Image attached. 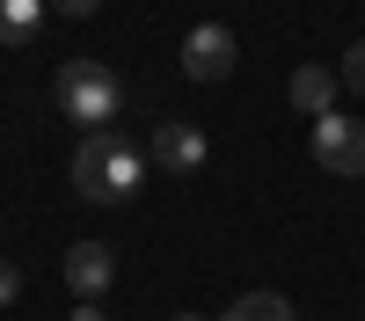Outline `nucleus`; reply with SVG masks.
Returning a JSON list of instances; mask_svg holds the SVG:
<instances>
[{
    "label": "nucleus",
    "instance_id": "0eeeda50",
    "mask_svg": "<svg viewBox=\"0 0 365 321\" xmlns=\"http://www.w3.org/2000/svg\"><path fill=\"white\" fill-rule=\"evenodd\" d=\"M336 88H344V80L329 73V66H299L285 95H292V110H299V117H329V110H336Z\"/></svg>",
    "mask_w": 365,
    "mask_h": 321
},
{
    "label": "nucleus",
    "instance_id": "f257e3e1",
    "mask_svg": "<svg viewBox=\"0 0 365 321\" xmlns=\"http://www.w3.org/2000/svg\"><path fill=\"white\" fill-rule=\"evenodd\" d=\"M139 183H146V154H139L132 139H117V132H88L81 139L73 190L88 204H125V197H139Z\"/></svg>",
    "mask_w": 365,
    "mask_h": 321
},
{
    "label": "nucleus",
    "instance_id": "4468645a",
    "mask_svg": "<svg viewBox=\"0 0 365 321\" xmlns=\"http://www.w3.org/2000/svg\"><path fill=\"white\" fill-rule=\"evenodd\" d=\"M168 321H197V314H168Z\"/></svg>",
    "mask_w": 365,
    "mask_h": 321
},
{
    "label": "nucleus",
    "instance_id": "9d476101",
    "mask_svg": "<svg viewBox=\"0 0 365 321\" xmlns=\"http://www.w3.org/2000/svg\"><path fill=\"white\" fill-rule=\"evenodd\" d=\"M336 80H344V88H358V95H365V37H358V44L344 51V66H336Z\"/></svg>",
    "mask_w": 365,
    "mask_h": 321
},
{
    "label": "nucleus",
    "instance_id": "39448f33",
    "mask_svg": "<svg viewBox=\"0 0 365 321\" xmlns=\"http://www.w3.org/2000/svg\"><path fill=\"white\" fill-rule=\"evenodd\" d=\"M146 161L168 168V175H190V168L205 161V132H197V125H161L154 139H146Z\"/></svg>",
    "mask_w": 365,
    "mask_h": 321
},
{
    "label": "nucleus",
    "instance_id": "9b49d317",
    "mask_svg": "<svg viewBox=\"0 0 365 321\" xmlns=\"http://www.w3.org/2000/svg\"><path fill=\"white\" fill-rule=\"evenodd\" d=\"M44 8H51V15H66V22H88L103 0H44Z\"/></svg>",
    "mask_w": 365,
    "mask_h": 321
},
{
    "label": "nucleus",
    "instance_id": "7ed1b4c3",
    "mask_svg": "<svg viewBox=\"0 0 365 321\" xmlns=\"http://www.w3.org/2000/svg\"><path fill=\"white\" fill-rule=\"evenodd\" d=\"M314 161H322L329 175H365V125L344 117V110L314 117Z\"/></svg>",
    "mask_w": 365,
    "mask_h": 321
},
{
    "label": "nucleus",
    "instance_id": "f03ea898",
    "mask_svg": "<svg viewBox=\"0 0 365 321\" xmlns=\"http://www.w3.org/2000/svg\"><path fill=\"white\" fill-rule=\"evenodd\" d=\"M58 110L73 117V125H88V132H110V117L125 110V80H117L103 58H66L58 66Z\"/></svg>",
    "mask_w": 365,
    "mask_h": 321
},
{
    "label": "nucleus",
    "instance_id": "ddd939ff",
    "mask_svg": "<svg viewBox=\"0 0 365 321\" xmlns=\"http://www.w3.org/2000/svg\"><path fill=\"white\" fill-rule=\"evenodd\" d=\"M73 321H110V314H103L96 300H81V307H73Z\"/></svg>",
    "mask_w": 365,
    "mask_h": 321
},
{
    "label": "nucleus",
    "instance_id": "20e7f679",
    "mask_svg": "<svg viewBox=\"0 0 365 321\" xmlns=\"http://www.w3.org/2000/svg\"><path fill=\"white\" fill-rule=\"evenodd\" d=\"M234 58H241V44H234L227 22H197L190 37H182V73H190V80H227Z\"/></svg>",
    "mask_w": 365,
    "mask_h": 321
},
{
    "label": "nucleus",
    "instance_id": "6e6552de",
    "mask_svg": "<svg viewBox=\"0 0 365 321\" xmlns=\"http://www.w3.org/2000/svg\"><path fill=\"white\" fill-rule=\"evenodd\" d=\"M44 29V0H0V44H29Z\"/></svg>",
    "mask_w": 365,
    "mask_h": 321
},
{
    "label": "nucleus",
    "instance_id": "f8f14e48",
    "mask_svg": "<svg viewBox=\"0 0 365 321\" xmlns=\"http://www.w3.org/2000/svg\"><path fill=\"white\" fill-rule=\"evenodd\" d=\"M15 292H22V270H15V263H8V256H0V307H8V300H15Z\"/></svg>",
    "mask_w": 365,
    "mask_h": 321
},
{
    "label": "nucleus",
    "instance_id": "1a4fd4ad",
    "mask_svg": "<svg viewBox=\"0 0 365 321\" xmlns=\"http://www.w3.org/2000/svg\"><path fill=\"white\" fill-rule=\"evenodd\" d=\"M227 314L234 321H292V300H285V292H241Z\"/></svg>",
    "mask_w": 365,
    "mask_h": 321
},
{
    "label": "nucleus",
    "instance_id": "423d86ee",
    "mask_svg": "<svg viewBox=\"0 0 365 321\" xmlns=\"http://www.w3.org/2000/svg\"><path fill=\"white\" fill-rule=\"evenodd\" d=\"M110 278H117V256H110L103 241H73V248H66V285L81 292V300H103Z\"/></svg>",
    "mask_w": 365,
    "mask_h": 321
}]
</instances>
